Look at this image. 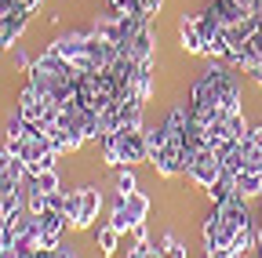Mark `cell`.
Masks as SVG:
<instances>
[{
	"mask_svg": "<svg viewBox=\"0 0 262 258\" xmlns=\"http://www.w3.org/2000/svg\"><path fill=\"white\" fill-rule=\"evenodd\" d=\"M258 222H262V215H258Z\"/></svg>",
	"mask_w": 262,
	"mask_h": 258,
	"instance_id": "obj_24",
	"label": "cell"
},
{
	"mask_svg": "<svg viewBox=\"0 0 262 258\" xmlns=\"http://www.w3.org/2000/svg\"><path fill=\"white\" fill-rule=\"evenodd\" d=\"M248 77H251V80H255V84H258V87H262V66H255V69H251V73H248Z\"/></svg>",
	"mask_w": 262,
	"mask_h": 258,
	"instance_id": "obj_23",
	"label": "cell"
},
{
	"mask_svg": "<svg viewBox=\"0 0 262 258\" xmlns=\"http://www.w3.org/2000/svg\"><path fill=\"white\" fill-rule=\"evenodd\" d=\"M110 222H113V229H117L120 237H124V233H131V229H135V218H131V215L124 211V204H120V200L113 204V215H110Z\"/></svg>",
	"mask_w": 262,
	"mask_h": 258,
	"instance_id": "obj_18",
	"label": "cell"
},
{
	"mask_svg": "<svg viewBox=\"0 0 262 258\" xmlns=\"http://www.w3.org/2000/svg\"><path fill=\"white\" fill-rule=\"evenodd\" d=\"M55 258H77V251H73V247H58Z\"/></svg>",
	"mask_w": 262,
	"mask_h": 258,
	"instance_id": "obj_22",
	"label": "cell"
},
{
	"mask_svg": "<svg viewBox=\"0 0 262 258\" xmlns=\"http://www.w3.org/2000/svg\"><path fill=\"white\" fill-rule=\"evenodd\" d=\"M208 193V200H211V207H219V204H226V197L233 193V175H222L211 189H204Z\"/></svg>",
	"mask_w": 262,
	"mask_h": 258,
	"instance_id": "obj_16",
	"label": "cell"
},
{
	"mask_svg": "<svg viewBox=\"0 0 262 258\" xmlns=\"http://www.w3.org/2000/svg\"><path fill=\"white\" fill-rule=\"evenodd\" d=\"M201 15H179V48L186 55H208V44H204V33H201Z\"/></svg>",
	"mask_w": 262,
	"mask_h": 258,
	"instance_id": "obj_4",
	"label": "cell"
},
{
	"mask_svg": "<svg viewBox=\"0 0 262 258\" xmlns=\"http://www.w3.org/2000/svg\"><path fill=\"white\" fill-rule=\"evenodd\" d=\"M222 175H226V171H222L219 149H201V153H196V160L189 164V171H186V178H189L193 185H201V189H211Z\"/></svg>",
	"mask_w": 262,
	"mask_h": 258,
	"instance_id": "obj_2",
	"label": "cell"
},
{
	"mask_svg": "<svg viewBox=\"0 0 262 258\" xmlns=\"http://www.w3.org/2000/svg\"><path fill=\"white\" fill-rule=\"evenodd\" d=\"M98 211H102V189L98 185H80V211L73 218V229H91Z\"/></svg>",
	"mask_w": 262,
	"mask_h": 258,
	"instance_id": "obj_5",
	"label": "cell"
},
{
	"mask_svg": "<svg viewBox=\"0 0 262 258\" xmlns=\"http://www.w3.org/2000/svg\"><path fill=\"white\" fill-rule=\"evenodd\" d=\"M120 204H124V211L131 215V218H135V225L139 222H146V215H149V207H153V200L146 197V193L139 189V193H131V197H117Z\"/></svg>",
	"mask_w": 262,
	"mask_h": 258,
	"instance_id": "obj_11",
	"label": "cell"
},
{
	"mask_svg": "<svg viewBox=\"0 0 262 258\" xmlns=\"http://www.w3.org/2000/svg\"><path fill=\"white\" fill-rule=\"evenodd\" d=\"M91 233H95V247L102 251L106 258H113V254H117V247H120V233L113 229V222H102V225H91Z\"/></svg>",
	"mask_w": 262,
	"mask_h": 258,
	"instance_id": "obj_8",
	"label": "cell"
},
{
	"mask_svg": "<svg viewBox=\"0 0 262 258\" xmlns=\"http://www.w3.org/2000/svg\"><path fill=\"white\" fill-rule=\"evenodd\" d=\"M233 189L241 197H262V171H237L233 175Z\"/></svg>",
	"mask_w": 262,
	"mask_h": 258,
	"instance_id": "obj_10",
	"label": "cell"
},
{
	"mask_svg": "<svg viewBox=\"0 0 262 258\" xmlns=\"http://www.w3.org/2000/svg\"><path fill=\"white\" fill-rule=\"evenodd\" d=\"M164 258H186V244L179 240V237H171V233H164L160 237V247H157Z\"/></svg>",
	"mask_w": 262,
	"mask_h": 258,
	"instance_id": "obj_19",
	"label": "cell"
},
{
	"mask_svg": "<svg viewBox=\"0 0 262 258\" xmlns=\"http://www.w3.org/2000/svg\"><path fill=\"white\" fill-rule=\"evenodd\" d=\"M37 225H40L44 233H62V229H66V225H70V222H66V215H62V211L48 207L44 215H37Z\"/></svg>",
	"mask_w": 262,
	"mask_h": 258,
	"instance_id": "obj_15",
	"label": "cell"
},
{
	"mask_svg": "<svg viewBox=\"0 0 262 258\" xmlns=\"http://www.w3.org/2000/svg\"><path fill=\"white\" fill-rule=\"evenodd\" d=\"M117 142V153H120V164H142V160H149V149H146V135L142 131H124V127H117L113 135H106Z\"/></svg>",
	"mask_w": 262,
	"mask_h": 258,
	"instance_id": "obj_3",
	"label": "cell"
},
{
	"mask_svg": "<svg viewBox=\"0 0 262 258\" xmlns=\"http://www.w3.org/2000/svg\"><path fill=\"white\" fill-rule=\"evenodd\" d=\"M189 102H208L219 106L226 113H237L241 109V84H237V69L226 66L222 58L208 62V69L193 80L189 87Z\"/></svg>",
	"mask_w": 262,
	"mask_h": 258,
	"instance_id": "obj_1",
	"label": "cell"
},
{
	"mask_svg": "<svg viewBox=\"0 0 262 258\" xmlns=\"http://www.w3.org/2000/svg\"><path fill=\"white\" fill-rule=\"evenodd\" d=\"M26 185H33V189H40V193H58V189H62L58 168H55V171H37V175H29V178H26Z\"/></svg>",
	"mask_w": 262,
	"mask_h": 258,
	"instance_id": "obj_13",
	"label": "cell"
},
{
	"mask_svg": "<svg viewBox=\"0 0 262 258\" xmlns=\"http://www.w3.org/2000/svg\"><path fill=\"white\" fill-rule=\"evenodd\" d=\"M11 58H15V66H18V69H29V66H33V58H29L22 48H15V55H11Z\"/></svg>",
	"mask_w": 262,
	"mask_h": 258,
	"instance_id": "obj_21",
	"label": "cell"
},
{
	"mask_svg": "<svg viewBox=\"0 0 262 258\" xmlns=\"http://www.w3.org/2000/svg\"><path fill=\"white\" fill-rule=\"evenodd\" d=\"M142 135H146V149H149V156L160 153L164 146H168V131H164V124H157V127H142Z\"/></svg>",
	"mask_w": 262,
	"mask_h": 258,
	"instance_id": "obj_17",
	"label": "cell"
},
{
	"mask_svg": "<svg viewBox=\"0 0 262 258\" xmlns=\"http://www.w3.org/2000/svg\"><path fill=\"white\" fill-rule=\"evenodd\" d=\"M131 193H139V178L131 171V164L117 168V197H131Z\"/></svg>",
	"mask_w": 262,
	"mask_h": 258,
	"instance_id": "obj_14",
	"label": "cell"
},
{
	"mask_svg": "<svg viewBox=\"0 0 262 258\" xmlns=\"http://www.w3.org/2000/svg\"><path fill=\"white\" fill-rule=\"evenodd\" d=\"M219 160H222V171H226V175L244 171V142H226V146L219 149Z\"/></svg>",
	"mask_w": 262,
	"mask_h": 258,
	"instance_id": "obj_9",
	"label": "cell"
},
{
	"mask_svg": "<svg viewBox=\"0 0 262 258\" xmlns=\"http://www.w3.org/2000/svg\"><path fill=\"white\" fill-rule=\"evenodd\" d=\"M149 164L157 168L160 178H179V175H186V171H182V146H179V142H168L160 153H153Z\"/></svg>",
	"mask_w": 262,
	"mask_h": 258,
	"instance_id": "obj_6",
	"label": "cell"
},
{
	"mask_svg": "<svg viewBox=\"0 0 262 258\" xmlns=\"http://www.w3.org/2000/svg\"><path fill=\"white\" fill-rule=\"evenodd\" d=\"M131 240H135V244H146V240H149V229H146V222H139L135 229H131Z\"/></svg>",
	"mask_w": 262,
	"mask_h": 258,
	"instance_id": "obj_20",
	"label": "cell"
},
{
	"mask_svg": "<svg viewBox=\"0 0 262 258\" xmlns=\"http://www.w3.org/2000/svg\"><path fill=\"white\" fill-rule=\"evenodd\" d=\"M251 247H258V229L255 225H241V229L233 233V247L229 251H233V258H244Z\"/></svg>",
	"mask_w": 262,
	"mask_h": 258,
	"instance_id": "obj_12",
	"label": "cell"
},
{
	"mask_svg": "<svg viewBox=\"0 0 262 258\" xmlns=\"http://www.w3.org/2000/svg\"><path fill=\"white\" fill-rule=\"evenodd\" d=\"M219 211H222V218L233 225V229H241V225H251V215H248V197H241V193L233 189L226 197V204H219Z\"/></svg>",
	"mask_w": 262,
	"mask_h": 258,
	"instance_id": "obj_7",
	"label": "cell"
}]
</instances>
